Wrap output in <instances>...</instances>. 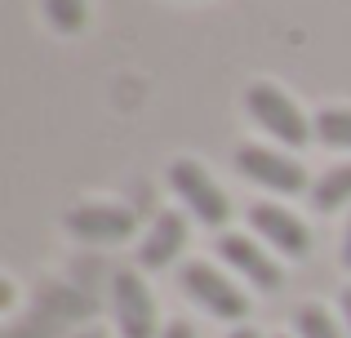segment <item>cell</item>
Returning <instances> with one entry per match:
<instances>
[{"label": "cell", "mask_w": 351, "mask_h": 338, "mask_svg": "<svg viewBox=\"0 0 351 338\" xmlns=\"http://www.w3.org/2000/svg\"><path fill=\"white\" fill-rule=\"evenodd\" d=\"M169 187H173V196L191 209V218H200L205 227H223L227 218H232L227 191L218 187V182L205 173V165H196V160H173L169 165Z\"/></svg>", "instance_id": "7a4b0ae2"}, {"label": "cell", "mask_w": 351, "mask_h": 338, "mask_svg": "<svg viewBox=\"0 0 351 338\" xmlns=\"http://www.w3.org/2000/svg\"><path fill=\"white\" fill-rule=\"evenodd\" d=\"M45 14H49L53 32L71 36L85 27V0H45Z\"/></svg>", "instance_id": "5bb4252c"}, {"label": "cell", "mask_w": 351, "mask_h": 338, "mask_svg": "<svg viewBox=\"0 0 351 338\" xmlns=\"http://www.w3.org/2000/svg\"><path fill=\"white\" fill-rule=\"evenodd\" d=\"M293 325H298V338H347V330H343V325H338V321H334V316H329L320 303L298 307Z\"/></svg>", "instance_id": "4fadbf2b"}, {"label": "cell", "mask_w": 351, "mask_h": 338, "mask_svg": "<svg viewBox=\"0 0 351 338\" xmlns=\"http://www.w3.org/2000/svg\"><path fill=\"white\" fill-rule=\"evenodd\" d=\"M343 267H351V223H347V236H343Z\"/></svg>", "instance_id": "d6986e66"}, {"label": "cell", "mask_w": 351, "mask_h": 338, "mask_svg": "<svg viewBox=\"0 0 351 338\" xmlns=\"http://www.w3.org/2000/svg\"><path fill=\"white\" fill-rule=\"evenodd\" d=\"M112 312L120 325V338H160V321H156V298L143 285L138 271H116L112 276Z\"/></svg>", "instance_id": "277c9868"}, {"label": "cell", "mask_w": 351, "mask_h": 338, "mask_svg": "<svg viewBox=\"0 0 351 338\" xmlns=\"http://www.w3.org/2000/svg\"><path fill=\"white\" fill-rule=\"evenodd\" d=\"M218 254H223L227 267H236V271H240V276H245L254 289H280V280H285L280 263H276L271 254H263L254 241H249V236L227 232L223 241H218Z\"/></svg>", "instance_id": "ba28073f"}, {"label": "cell", "mask_w": 351, "mask_h": 338, "mask_svg": "<svg viewBox=\"0 0 351 338\" xmlns=\"http://www.w3.org/2000/svg\"><path fill=\"white\" fill-rule=\"evenodd\" d=\"M276 338H285V334H276Z\"/></svg>", "instance_id": "7402d4cb"}, {"label": "cell", "mask_w": 351, "mask_h": 338, "mask_svg": "<svg viewBox=\"0 0 351 338\" xmlns=\"http://www.w3.org/2000/svg\"><path fill=\"white\" fill-rule=\"evenodd\" d=\"M227 338H263V334H258V330H254V325H236V330H232V334H227Z\"/></svg>", "instance_id": "ac0fdd59"}, {"label": "cell", "mask_w": 351, "mask_h": 338, "mask_svg": "<svg viewBox=\"0 0 351 338\" xmlns=\"http://www.w3.org/2000/svg\"><path fill=\"white\" fill-rule=\"evenodd\" d=\"M182 245H187V218L169 209V214H160L152 223V232L143 236L138 263H143V271H160V267H169V263L182 254Z\"/></svg>", "instance_id": "9c48e42d"}, {"label": "cell", "mask_w": 351, "mask_h": 338, "mask_svg": "<svg viewBox=\"0 0 351 338\" xmlns=\"http://www.w3.org/2000/svg\"><path fill=\"white\" fill-rule=\"evenodd\" d=\"M134 227L138 218L125 205H76L67 214V232L89 245H120L134 236Z\"/></svg>", "instance_id": "52a82bcc"}, {"label": "cell", "mask_w": 351, "mask_h": 338, "mask_svg": "<svg viewBox=\"0 0 351 338\" xmlns=\"http://www.w3.org/2000/svg\"><path fill=\"white\" fill-rule=\"evenodd\" d=\"M343 325H347V338H351V289H343Z\"/></svg>", "instance_id": "e0dca14e"}, {"label": "cell", "mask_w": 351, "mask_h": 338, "mask_svg": "<svg viewBox=\"0 0 351 338\" xmlns=\"http://www.w3.org/2000/svg\"><path fill=\"white\" fill-rule=\"evenodd\" d=\"M67 338H107V330H71Z\"/></svg>", "instance_id": "ffe728a7"}, {"label": "cell", "mask_w": 351, "mask_h": 338, "mask_svg": "<svg viewBox=\"0 0 351 338\" xmlns=\"http://www.w3.org/2000/svg\"><path fill=\"white\" fill-rule=\"evenodd\" d=\"M160 338H196V330H191L187 321H173V325H165V334Z\"/></svg>", "instance_id": "2e32d148"}, {"label": "cell", "mask_w": 351, "mask_h": 338, "mask_svg": "<svg viewBox=\"0 0 351 338\" xmlns=\"http://www.w3.org/2000/svg\"><path fill=\"white\" fill-rule=\"evenodd\" d=\"M245 112L254 116L276 143H285V147H307V138L316 134L311 121L298 112V103H293L285 89H276V85H254L249 89L245 94Z\"/></svg>", "instance_id": "6da1fadb"}, {"label": "cell", "mask_w": 351, "mask_h": 338, "mask_svg": "<svg viewBox=\"0 0 351 338\" xmlns=\"http://www.w3.org/2000/svg\"><path fill=\"white\" fill-rule=\"evenodd\" d=\"M311 130H316V138L325 143V147L351 152V107H325V112L311 121Z\"/></svg>", "instance_id": "7c38bea8"}, {"label": "cell", "mask_w": 351, "mask_h": 338, "mask_svg": "<svg viewBox=\"0 0 351 338\" xmlns=\"http://www.w3.org/2000/svg\"><path fill=\"white\" fill-rule=\"evenodd\" d=\"M5 338H67V334H62V321H53L49 312H40V307H36L27 321L9 325Z\"/></svg>", "instance_id": "9a60e30c"}, {"label": "cell", "mask_w": 351, "mask_h": 338, "mask_svg": "<svg viewBox=\"0 0 351 338\" xmlns=\"http://www.w3.org/2000/svg\"><path fill=\"white\" fill-rule=\"evenodd\" d=\"M307 196H311V209H316V214H334V209H343L347 200H351V165L329 169L325 178L307 191Z\"/></svg>", "instance_id": "30bf717a"}, {"label": "cell", "mask_w": 351, "mask_h": 338, "mask_svg": "<svg viewBox=\"0 0 351 338\" xmlns=\"http://www.w3.org/2000/svg\"><path fill=\"white\" fill-rule=\"evenodd\" d=\"M9 303H14V285L5 280V285H0V307H9Z\"/></svg>", "instance_id": "44dd1931"}, {"label": "cell", "mask_w": 351, "mask_h": 338, "mask_svg": "<svg viewBox=\"0 0 351 338\" xmlns=\"http://www.w3.org/2000/svg\"><path fill=\"white\" fill-rule=\"evenodd\" d=\"M182 289H187L209 316H218V321H245L249 316L245 289H240L232 276H223L214 263H187V267H182Z\"/></svg>", "instance_id": "3957f363"}, {"label": "cell", "mask_w": 351, "mask_h": 338, "mask_svg": "<svg viewBox=\"0 0 351 338\" xmlns=\"http://www.w3.org/2000/svg\"><path fill=\"white\" fill-rule=\"evenodd\" d=\"M40 312H49L53 321H80V316H94V298L76 294V289H62V285H45L40 294Z\"/></svg>", "instance_id": "8fae6325"}, {"label": "cell", "mask_w": 351, "mask_h": 338, "mask_svg": "<svg viewBox=\"0 0 351 338\" xmlns=\"http://www.w3.org/2000/svg\"><path fill=\"white\" fill-rule=\"evenodd\" d=\"M249 227H254L271 250H280L285 258H307V250H311L307 223L293 218L285 205H271V200H258V205L249 209Z\"/></svg>", "instance_id": "8992f818"}, {"label": "cell", "mask_w": 351, "mask_h": 338, "mask_svg": "<svg viewBox=\"0 0 351 338\" xmlns=\"http://www.w3.org/2000/svg\"><path fill=\"white\" fill-rule=\"evenodd\" d=\"M236 169L245 173L249 182H258V187H267V191H280V196H298V191H307V169H302L298 160L271 152V147H254V143H245V147L236 152Z\"/></svg>", "instance_id": "5b68a950"}]
</instances>
